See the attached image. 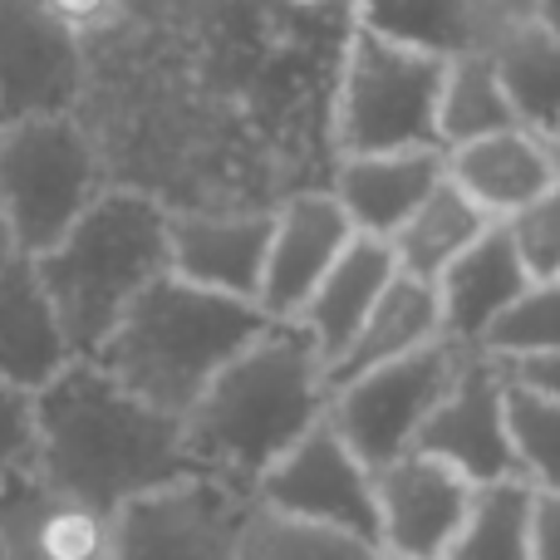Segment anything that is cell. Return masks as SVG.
Wrapping results in <instances>:
<instances>
[{"instance_id":"obj_32","label":"cell","mask_w":560,"mask_h":560,"mask_svg":"<svg viewBox=\"0 0 560 560\" xmlns=\"http://www.w3.org/2000/svg\"><path fill=\"white\" fill-rule=\"evenodd\" d=\"M532 556L560 560V492H536L532 502Z\"/></svg>"},{"instance_id":"obj_22","label":"cell","mask_w":560,"mask_h":560,"mask_svg":"<svg viewBox=\"0 0 560 560\" xmlns=\"http://www.w3.org/2000/svg\"><path fill=\"white\" fill-rule=\"evenodd\" d=\"M433 339H447L438 285L398 271L394 285L384 290V300L374 305V315H369L364 329L354 335V345L329 364V394H335L339 384H349V378L369 374V369L394 364V359H404V354H418V349H428Z\"/></svg>"},{"instance_id":"obj_34","label":"cell","mask_w":560,"mask_h":560,"mask_svg":"<svg viewBox=\"0 0 560 560\" xmlns=\"http://www.w3.org/2000/svg\"><path fill=\"white\" fill-rule=\"evenodd\" d=\"M59 10H65L69 20H74L79 30H89L94 20H104V15H114V0H55Z\"/></svg>"},{"instance_id":"obj_33","label":"cell","mask_w":560,"mask_h":560,"mask_svg":"<svg viewBox=\"0 0 560 560\" xmlns=\"http://www.w3.org/2000/svg\"><path fill=\"white\" fill-rule=\"evenodd\" d=\"M506 374L522 378V384L541 388V394L560 398V354H541V359H516V364H506Z\"/></svg>"},{"instance_id":"obj_28","label":"cell","mask_w":560,"mask_h":560,"mask_svg":"<svg viewBox=\"0 0 560 560\" xmlns=\"http://www.w3.org/2000/svg\"><path fill=\"white\" fill-rule=\"evenodd\" d=\"M236 560H378V546L345 532H329V526H310V522H295V516L252 506Z\"/></svg>"},{"instance_id":"obj_14","label":"cell","mask_w":560,"mask_h":560,"mask_svg":"<svg viewBox=\"0 0 560 560\" xmlns=\"http://www.w3.org/2000/svg\"><path fill=\"white\" fill-rule=\"evenodd\" d=\"M345 207L329 187H305L276 202V232H271V256H266L261 295L256 305L271 319H295L315 285L335 271V261L354 242Z\"/></svg>"},{"instance_id":"obj_19","label":"cell","mask_w":560,"mask_h":560,"mask_svg":"<svg viewBox=\"0 0 560 560\" xmlns=\"http://www.w3.org/2000/svg\"><path fill=\"white\" fill-rule=\"evenodd\" d=\"M526 285H532V271H526L506 222H497L492 232L477 236V242L438 276L443 335L463 349H482L487 329L522 300Z\"/></svg>"},{"instance_id":"obj_5","label":"cell","mask_w":560,"mask_h":560,"mask_svg":"<svg viewBox=\"0 0 560 560\" xmlns=\"http://www.w3.org/2000/svg\"><path fill=\"white\" fill-rule=\"evenodd\" d=\"M443 84L447 59L384 39L364 25H349L335 79V108H329L335 158L443 148V138H438Z\"/></svg>"},{"instance_id":"obj_36","label":"cell","mask_w":560,"mask_h":560,"mask_svg":"<svg viewBox=\"0 0 560 560\" xmlns=\"http://www.w3.org/2000/svg\"><path fill=\"white\" fill-rule=\"evenodd\" d=\"M532 15L541 20L546 30H556L560 35V0H532Z\"/></svg>"},{"instance_id":"obj_27","label":"cell","mask_w":560,"mask_h":560,"mask_svg":"<svg viewBox=\"0 0 560 560\" xmlns=\"http://www.w3.org/2000/svg\"><path fill=\"white\" fill-rule=\"evenodd\" d=\"M506 423L522 482L532 492H560V398L506 374Z\"/></svg>"},{"instance_id":"obj_6","label":"cell","mask_w":560,"mask_h":560,"mask_svg":"<svg viewBox=\"0 0 560 560\" xmlns=\"http://www.w3.org/2000/svg\"><path fill=\"white\" fill-rule=\"evenodd\" d=\"M104 187V163L79 114L0 124V202L20 256H45Z\"/></svg>"},{"instance_id":"obj_20","label":"cell","mask_w":560,"mask_h":560,"mask_svg":"<svg viewBox=\"0 0 560 560\" xmlns=\"http://www.w3.org/2000/svg\"><path fill=\"white\" fill-rule=\"evenodd\" d=\"M69 364H74V349L55 315V300L35 261L20 256L0 271V378L39 394Z\"/></svg>"},{"instance_id":"obj_11","label":"cell","mask_w":560,"mask_h":560,"mask_svg":"<svg viewBox=\"0 0 560 560\" xmlns=\"http://www.w3.org/2000/svg\"><path fill=\"white\" fill-rule=\"evenodd\" d=\"M418 453L457 467L472 487L516 482V447L506 423V369L502 359L472 354L463 359V374L453 378L447 398L433 408V418L418 433Z\"/></svg>"},{"instance_id":"obj_7","label":"cell","mask_w":560,"mask_h":560,"mask_svg":"<svg viewBox=\"0 0 560 560\" xmlns=\"http://www.w3.org/2000/svg\"><path fill=\"white\" fill-rule=\"evenodd\" d=\"M467 354L472 349L453 345V339H433L418 354L369 369V374L349 378L329 394V423L378 472L394 457L418 447V433L433 418V408L447 398L453 378L463 374Z\"/></svg>"},{"instance_id":"obj_23","label":"cell","mask_w":560,"mask_h":560,"mask_svg":"<svg viewBox=\"0 0 560 560\" xmlns=\"http://www.w3.org/2000/svg\"><path fill=\"white\" fill-rule=\"evenodd\" d=\"M492 226H497L492 217H487L482 207L453 183V177H443V187L408 217L404 232H398L388 246H394L398 271L418 276V280H433L438 285V276H443L447 266L477 242V236L492 232Z\"/></svg>"},{"instance_id":"obj_38","label":"cell","mask_w":560,"mask_h":560,"mask_svg":"<svg viewBox=\"0 0 560 560\" xmlns=\"http://www.w3.org/2000/svg\"><path fill=\"white\" fill-rule=\"evenodd\" d=\"M378 560H408V556H384V551H378Z\"/></svg>"},{"instance_id":"obj_8","label":"cell","mask_w":560,"mask_h":560,"mask_svg":"<svg viewBox=\"0 0 560 560\" xmlns=\"http://www.w3.org/2000/svg\"><path fill=\"white\" fill-rule=\"evenodd\" d=\"M252 506V497L187 472L118 506L108 560H236Z\"/></svg>"},{"instance_id":"obj_15","label":"cell","mask_w":560,"mask_h":560,"mask_svg":"<svg viewBox=\"0 0 560 560\" xmlns=\"http://www.w3.org/2000/svg\"><path fill=\"white\" fill-rule=\"evenodd\" d=\"M108 541H114V516L79 502L39 467H25L0 482L5 560H108Z\"/></svg>"},{"instance_id":"obj_16","label":"cell","mask_w":560,"mask_h":560,"mask_svg":"<svg viewBox=\"0 0 560 560\" xmlns=\"http://www.w3.org/2000/svg\"><path fill=\"white\" fill-rule=\"evenodd\" d=\"M447 153L443 148H398V153H354L335 158L329 192L339 197L349 226L359 236L394 242L404 222L443 187Z\"/></svg>"},{"instance_id":"obj_25","label":"cell","mask_w":560,"mask_h":560,"mask_svg":"<svg viewBox=\"0 0 560 560\" xmlns=\"http://www.w3.org/2000/svg\"><path fill=\"white\" fill-rule=\"evenodd\" d=\"M492 55H497V69H502L506 94L516 104V118L532 133L556 143L560 138V35L532 15Z\"/></svg>"},{"instance_id":"obj_21","label":"cell","mask_w":560,"mask_h":560,"mask_svg":"<svg viewBox=\"0 0 560 560\" xmlns=\"http://www.w3.org/2000/svg\"><path fill=\"white\" fill-rule=\"evenodd\" d=\"M398 261L394 246L378 236H354L349 252L335 261V271L315 285V295L305 300V310L295 315V325L315 339V349L325 354V364H335L354 335L364 329V319L374 315V305L384 300V290L394 285Z\"/></svg>"},{"instance_id":"obj_37","label":"cell","mask_w":560,"mask_h":560,"mask_svg":"<svg viewBox=\"0 0 560 560\" xmlns=\"http://www.w3.org/2000/svg\"><path fill=\"white\" fill-rule=\"evenodd\" d=\"M290 5H349V15H354V0H290Z\"/></svg>"},{"instance_id":"obj_3","label":"cell","mask_w":560,"mask_h":560,"mask_svg":"<svg viewBox=\"0 0 560 560\" xmlns=\"http://www.w3.org/2000/svg\"><path fill=\"white\" fill-rule=\"evenodd\" d=\"M271 325L276 319L256 300L222 295L167 271L124 310L94 359L143 404L183 418L207 384Z\"/></svg>"},{"instance_id":"obj_24","label":"cell","mask_w":560,"mask_h":560,"mask_svg":"<svg viewBox=\"0 0 560 560\" xmlns=\"http://www.w3.org/2000/svg\"><path fill=\"white\" fill-rule=\"evenodd\" d=\"M506 128H526L516 118V104L502 84L492 49H472V55L447 59V84H443V104H438V138L443 148L477 143V138L506 133Z\"/></svg>"},{"instance_id":"obj_39","label":"cell","mask_w":560,"mask_h":560,"mask_svg":"<svg viewBox=\"0 0 560 560\" xmlns=\"http://www.w3.org/2000/svg\"><path fill=\"white\" fill-rule=\"evenodd\" d=\"M0 560H5V551H0Z\"/></svg>"},{"instance_id":"obj_40","label":"cell","mask_w":560,"mask_h":560,"mask_svg":"<svg viewBox=\"0 0 560 560\" xmlns=\"http://www.w3.org/2000/svg\"><path fill=\"white\" fill-rule=\"evenodd\" d=\"M556 148H560V138H556Z\"/></svg>"},{"instance_id":"obj_35","label":"cell","mask_w":560,"mask_h":560,"mask_svg":"<svg viewBox=\"0 0 560 560\" xmlns=\"http://www.w3.org/2000/svg\"><path fill=\"white\" fill-rule=\"evenodd\" d=\"M10 261H20V242H15V226H10V217H5V202H0V271H5Z\"/></svg>"},{"instance_id":"obj_9","label":"cell","mask_w":560,"mask_h":560,"mask_svg":"<svg viewBox=\"0 0 560 560\" xmlns=\"http://www.w3.org/2000/svg\"><path fill=\"white\" fill-rule=\"evenodd\" d=\"M84 89V30L55 0H0V124L79 114Z\"/></svg>"},{"instance_id":"obj_4","label":"cell","mask_w":560,"mask_h":560,"mask_svg":"<svg viewBox=\"0 0 560 560\" xmlns=\"http://www.w3.org/2000/svg\"><path fill=\"white\" fill-rule=\"evenodd\" d=\"M74 359H94L124 310L167 276V202L143 187H104L84 217L35 256Z\"/></svg>"},{"instance_id":"obj_2","label":"cell","mask_w":560,"mask_h":560,"mask_svg":"<svg viewBox=\"0 0 560 560\" xmlns=\"http://www.w3.org/2000/svg\"><path fill=\"white\" fill-rule=\"evenodd\" d=\"M35 428V467L104 516L187 477L183 418L143 404L98 359H74L39 388Z\"/></svg>"},{"instance_id":"obj_29","label":"cell","mask_w":560,"mask_h":560,"mask_svg":"<svg viewBox=\"0 0 560 560\" xmlns=\"http://www.w3.org/2000/svg\"><path fill=\"white\" fill-rule=\"evenodd\" d=\"M482 354L516 364V359H541L560 354V276L556 280H532L512 310L487 329Z\"/></svg>"},{"instance_id":"obj_17","label":"cell","mask_w":560,"mask_h":560,"mask_svg":"<svg viewBox=\"0 0 560 560\" xmlns=\"http://www.w3.org/2000/svg\"><path fill=\"white\" fill-rule=\"evenodd\" d=\"M522 20H532V0H354L349 25L438 59H457L472 49H497Z\"/></svg>"},{"instance_id":"obj_18","label":"cell","mask_w":560,"mask_h":560,"mask_svg":"<svg viewBox=\"0 0 560 560\" xmlns=\"http://www.w3.org/2000/svg\"><path fill=\"white\" fill-rule=\"evenodd\" d=\"M447 177L482 207L492 222H512L532 202L560 192V148L532 128L477 138L447 153Z\"/></svg>"},{"instance_id":"obj_26","label":"cell","mask_w":560,"mask_h":560,"mask_svg":"<svg viewBox=\"0 0 560 560\" xmlns=\"http://www.w3.org/2000/svg\"><path fill=\"white\" fill-rule=\"evenodd\" d=\"M532 502L536 492L516 482L477 487L472 516L443 560H536L532 556Z\"/></svg>"},{"instance_id":"obj_12","label":"cell","mask_w":560,"mask_h":560,"mask_svg":"<svg viewBox=\"0 0 560 560\" xmlns=\"http://www.w3.org/2000/svg\"><path fill=\"white\" fill-rule=\"evenodd\" d=\"M378 551L408 560H443L472 516L477 487L428 453H404L374 472Z\"/></svg>"},{"instance_id":"obj_10","label":"cell","mask_w":560,"mask_h":560,"mask_svg":"<svg viewBox=\"0 0 560 560\" xmlns=\"http://www.w3.org/2000/svg\"><path fill=\"white\" fill-rule=\"evenodd\" d=\"M256 506L378 546L374 467L339 438V428L329 423V413L261 477Z\"/></svg>"},{"instance_id":"obj_31","label":"cell","mask_w":560,"mask_h":560,"mask_svg":"<svg viewBox=\"0 0 560 560\" xmlns=\"http://www.w3.org/2000/svg\"><path fill=\"white\" fill-rule=\"evenodd\" d=\"M39 457V428H35V394L10 378H0V482Z\"/></svg>"},{"instance_id":"obj_30","label":"cell","mask_w":560,"mask_h":560,"mask_svg":"<svg viewBox=\"0 0 560 560\" xmlns=\"http://www.w3.org/2000/svg\"><path fill=\"white\" fill-rule=\"evenodd\" d=\"M506 232H512V242H516V252H522L532 280L560 276V192L532 202L526 212H516L512 222H506Z\"/></svg>"},{"instance_id":"obj_13","label":"cell","mask_w":560,"mask_h":560,"mask_svg":"<svg viewBox=\"0 0 560 560\" xmlns=\"http://www.w3.org/2000/svg\"><path fill=\"white\" fill-rule=\"evenodd\" d=\"M271 232L276 207H226V212L167 207V271L222 295L256 300Z\"/></svg>"},{"instance_id":"obj_1","label":"cell","mask_w":560,"mask_h":560,"mask_svg":"<svg viewBox=\"0 0 560 560\" xmlns=\"http://www.w3.org/2000/svg\"><path fill=\"white\" fill-rule=\"evenodd\" d=\"M329 413V364L295 319H276L183 413L192 477L252 497L261 477Z\"/></svg>"}]
</instances>
